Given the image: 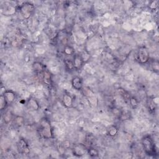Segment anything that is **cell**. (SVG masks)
Segmentation results:
<instances>
[{"instance_id":"6da1fadb","label":"cell","mask_w":159,"mask_h":159,"mask_svg":"<svg viewBox=\"0 0 159 159\" xmlns=\"http://www.w3.org/2000/svg\"><path fill=\"white\" fill-rule=\"evenodd\" d=\"M142 144L146 153L149 155H154L156 153L155 146L150 136L144 137L142 140Z\"/></svg>"},{"instance_id":"7a4b0ae2","label":"cell","mask_w":159,"mask_h":159,"mask_svg":"<svg viewBox=\"0 0 159 159\" xmlns=\"http://www.w3.org/2000/svg\"><path fill=\"white\" fill-rule=\"evenodd\" d=\"M40 134L43 137L46 139L52 137V131L50 124L46 119H43L41 122Z\"/></svg>"},{"instance_id":"3957f363","label":"cell","mask_w":159,"mask_h":159,"mask_svg":"<svg viewBox=\"0 0 159 159\" xmlns=\"http://www.w3.org/2000/svg\"><path fill=\"white\" fill-rule=\"evenodd\" d=\"M137 59L141 64H145L149 59V54L146 47H141L138 50Z\"/></svg>"},{"instance_id":"277c9868","label":"cell","mask_w":159,"mask_h":159,"mask_svg":"<svg viewBox=\"0 0 159 159\" xmlns=\"http://www.w3.org/2000/svg\"><path fill=\"white\" fill-rule=\"evenodd\" d=\"M18 148L19 152L21 153L27 155L30 152L29 147L26 141L23 139H21L18 143Z\"/></svg>"},{"instance_id":"5b68a950","label":"cell","mask_w":159,"mask_h":159,"mask_svg":"<svg viewBox=\"0 0 159 159\" xmlns=\"http://www.w3.org/2000/svg\"><path fill=\"white\" fill-rule=\"evenodd\" d=\"M71 85L76 90H81L83 88V80L79 76H75L71 80Z\"/></svg>"},{"instance_id":"8992f818","label":"cell","mask_w":159,"mask_h":159,"mask_svg":"<svg viewBox=\"0 0 159 159\" xmlns=\"http://www.w3.org/2000/svg\"><path fill=\"white\" fill-rule=\"evenodd\" d=\"M74 64L75 67V69L76 70H80L81 69V67H83L84 60L83 59L82 57L80 54H76L74 56Z\"/></svg>"},{"instance_id":"52a82bcc","label":"cell","mask_w":159,"mask_h":159,"mask_svg":"<svg viewBox=\"0 0 159 159\" xmlns=\"http://www.w3.org/2000/svg\"><path fill=\"white\" fill-rule=\"evenodd\" d=\"M3 96L5 98L8 104L12 103L16 98V95L13 91L11 90H7L4 91V93L3 94Z\"/></svg>"},{"instance_id":"ba28073f","label":"cell","mask_w":159,"mask_h":159,"mask_svg":"<svg viewBox=\"0 0 159 159\" xmlns=\"http://www.w3.org/2000/svg\"><path fill=\"white\" fill-rule=\"evenodd\" d=\"M27 108L32 111H37L39 109L40 106L37 101L34 98H29L27 102Z\"/></svg>"},{"instance_id":"9c48e42d","label":"cell","mask_w":159,"mask_h":159,"mask_svg":"<svg viewBox=\"0 0 159 159\" xmlns=\"http://www.w3.org/2000/svg\"><path fill=\"white\" fill-rule=\"evenodd\" d=\"M62 102L66 108H71L73 105V98L69 94H65L64 95Z\"/></svg>"},{"instance_id":"30bf717a","label":"cell","mask_w":159,"mask_h":159,"mask_svg":"<svg viewBox=\"0 0 159 159\" xmlns=\"http://www.w3.org/2000/svg\"><path fill=\"white\" fill-rule=\"evenodd\" d=\"M33 69L35 70L37 73H43L45 70L44 69V66L43 65L39 62H35L34 64H33Z\"/></svg>"},{"instance_id":"8fae6325","label":"cell","mask_w":159,"mask_h":159,"mask_svg":"<svg viewBox=\"0 0 159 159\" xmlns=\"http://www.w3.org/2000/svg\"><path fill=\"white\" fill-rule=\"evenodd\" d=\"M64 63L65 65L67 67V69L70 70H72L75 69V67H74V62L70 60V59H65L64 60Z\"/></svg>"},{"instance_id":"7c38bea8","label":"cell","mask_w":159,"mask_h":159,"mask_svg":"<svg viewBox=\"0 0 159 159\" xmlns=\"http://www.w3.org/2000/svg\"><path fill=\"white\" fill-rule=\"evenodd\" d=\"M118 129L116 126H111L109 128L108 130V134L109 136L111 137H114V136L117 134L118 133Z\"/></svg>"},{"instance_id":"4fadbf2b","label":"cell","mask_w":159,"mask_h":159,"mask_svg":"<svg viewBox=\"0 0 159 159\" xmlns=\"http://www.w3.org/2000/svg\"><path fill=\"white\" fill-rule=\"evenodd\" d=\"M7 104H8L6 101L5 98H4L3 95H1V101H0V108H1V110H3L4 108H5Z\"/></svg>"},{"instance_id":"5bb4252c","label":"cell","mask_w":159,"mask_h":159,"mask_svg":"<svg viewBox=\"0 0 159 159\" xmlns=\"http://www.w3.org/2000/svg\"><path fill=\"white\" fill-rule=\"evenodd\" d=\"M43 78H44V81L46 83L49 84L50 82V74L48 72H46L45 71H44V75H43Z\"/></svg>"},{"instance_id":"9a60e30c","label":"cell","mask_w":159,"mask_h":159,"mask_svg":"<svg viewBox=\"0 0 159 159\" xmlns=\"http://www.w3.org/2000/svg\"><path fill=\"white\" fill-rule=\"evenodd\" d=\"M24 122H25V119L21 116H17L15 119V123L19 126H22L24 124Z\"/></svg>"},{"instance_id":"2e32d148","label":"cell","mask_w":159,"mask_h":159,"mask_svg":"<svg viewBox=\"0 0 159 159\" xmlns=\"http://www.w3.org/2000/svg\"><path fill=\"white\" fill-rule=\"evenodd\" d=\"M88 154L92 157H96L98 155V151L95 148H90L88 150Z\"/></svg>"},{"instance_id":"e0dca14e","label":"cell","mask_w":159,"mask_h":159,"mask_svg":"<svg viewBox=\"0 0 159 159\" xmlns=\"http://www.w3.org/2000/svg\"><path fill=\"white\" fill-rule=\"evenodd\" d=\"M74 49L70 46H66L65 47V50H64V52L67 55H71L74 53Z\"/></svg>"},{"instance_id":"ac0fdd59","label":"cell","mask_w":159,"mask_h":159,"mask_svg":"<svg viewBox=\"0 0 159 159\" xmlns=\"http://www.w3.org/2000/svg\"><path fill=\"white\" fill-rule=\"evenodd\" d=\"M130 103H131V105L133 108H136L138 106V101L136 98L132 97L130 99Z\"/></svg>"}]
</instances>
